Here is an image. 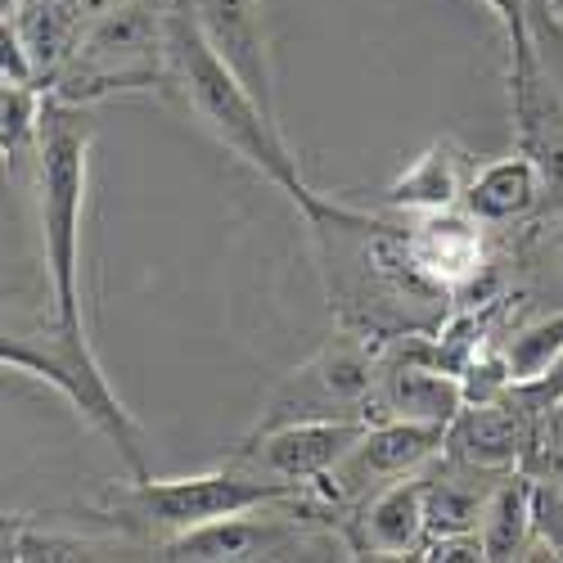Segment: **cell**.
Here are the masks:
<instances>
[{
	"label": "cell",
	"mask_w": 563,
	"mask_h": 563,
	"mask_svg": "<svg viewBox=\"0 0 563 563\" xmlns=\"http://www.w3.org/2000/svg\"><path fill=\"white\" fill-rule=\"evenodd\" d=\"M532 36H537V55H541L550 81L563 96V19L554 10H545L541 0H532Z\"/></svg>",
	"instance_id": "obj_24"
},
{
	"label": "cell",
	"mask_w": 563,
	"mask_h": 563,
	"mask_svg": "<svg viewBox=\"0 0 563 563\" xmlns=\"http://www.w3.org/2000/svg\"><path fill=\"white\" fill-rule=\"evenodd\" d=\"M347 541L356 559H419L429 541L424 468L365 496L347 519Z\"/></svg>",
	"instance_id": "obj_13"
},
{
	"label": "cell",
	"mask_w": 563,
	"mask_h": 563,
	"mask_svg": "<svg viewBox=\"0 0 563 563\" xmlns=\"http://www.w3.org/2000/svg\"><path fill=\"white\" fill-rule=\"evenodd\" d=\"M406 253L433 289L455 298L460 289L478 285V275L487 271V225L464 208L406 217Z\"/></svg>",
	"instance_id": "obj_12"
},
{
	"label": "cell",
	"mask_w": 563,
	"mask_h": 563,
	"mask_svg": "<svg viewBox=\"0 0 563 563\" xmlns=\"http://www.w3.org/2000/svg\"><path fill=\"white\" fill-rule=\"evenodd\" d=\"M545 438V415L519 393L509 388L505 397L492 401H468L446 429V455L492 468V474H509V468H528L532 451Z\"/></svg>",
	"instance_id": "obj_10"
},
{
	"label": "cell",
	"mask_w": 563,
	"mask_h": 563,
	"mask_svg": "<svg viewBox=\"0 0 563 563\" xmlns=\"http://www.w3.org/2000/svg\"><path fill=\"white\" fill-rule=\"evenodd\" d=\"M438 330H419L384 343L379 384L369 397V424L374 419H410V424H438L451 429V419L468 406L464 379L442 365Z\"/></svg>",
	"instance_id": "obj_8"
},
{
	"label": "cell",
	"mask_w": 563,
	"mask_h": 563,
	"mask_svg": "<svg viewBox=\"0 0 563 563\" xmlns=\"http://www.w3.org/2000/svg\"><path fill=\"white\" fill-rule=\"evenodd\" d=\"M81 5H86V14H104L113 5H126V0H81Z\"/></svg>",
	"instance_id": "obj_27"
},
{
	"label": "cell",
	"mask_w": 563,
	"mask_h": 563,
	"mask_svg": "<svg viewBox=\"0 0 563 563\" xmlns=\"http://www.w3.org/2000/svg\"><path fill=\"white\" fill-rule=\"evenodd\" d=\"M180 5L190 10L195 27L230 64V73L275 113V77H271V55H266L262 0H180Z\"/></svg>",
	"instance_id": "obj_14"
},
{
	"label": "cell",
	"mask_w": 563,
	"mask_h": 563,
	"mask_svg": "<svg viewBox=\"0 0 563 563\" xmlns=\"http://www.w3.org/2000/svg\"><path fill=\"white\" fill-rule=\"evenodd\" d=\"M90 150H96V118L86 104H68L45 90L41 135H36V212L45 279H51L55 316L68 324L81 320V221L90 190Z\"/></svg>",
	"instance_id": "obj_3"
},
{
	"label": "cell",
	"mask_w": 563,
	"mask_h": 563,
	"mask_svg": "<svg viewBox=\"0 0 563 563\" xmlns=\"http://www.w3.org/2000/svg\"><path fill=\"white\" fill-rule=\"evenodd\" d=\"M172 90H180L185 109H190L234 158H244L279 195H289L302 217H316L324 208V199L307 185L285 131H279V118L230 73V64L203 41V32L195 27L190 10H185L180 0L172 10Z\"/></svg>",
	"instance_id": "obj_2"
},
{
	"label": "cell",
	"mask_w": 563,
	"mask_h": 563,
	"mask_svg": "<svg viewBox=\"0 0 563 563\" xmlns=\"http://www.w3.org/2000/svg\"><path fill=\"white\" fill-rule=\"evenodd\" d=\"M172 10L176 0H126L90 14L51 96L90 109L113 96L172 90Z\"/></svg>",
	"instance_id": "obj_4"
},
{
	"label": "cell",
	"mask_w": 563,
	"mask_h": 563,
	"mask_svg": "<svg viewBox=\"0 0 563 563\" xmlns=\"http://www.w3.org/2000/svg\"><path fill=\"white\" fill-rule=\"evenodd\" d=\"M478 537L487 559H528L532 550V474L528 468H509L496 478L483 519H478Z\"/></svg>",
	"instance_id": "obj_18"
},
{
	"label": "cell",
	"mask_w": 563,
	"mask_h": 563,
	"mask_svg": "<svg viewBox=\"0 0 563 563\" xmlns=\"http://www.w3.org/2000/svg\"><path fill=\"white\" fill-rule=\"evenodd\" d=\"M545 442H554V446H563V401L545 415Z\"/></svg>",
	"instance_id": "obj_26"
},
{
	"label": "cell",
	"mask_w": 563,
	"mask_h": 563,
	"mask_svg": "<svg viewBox=\"0 0 563 563\" xmlns=\"http://www.w3.org/2000/svg\"><path fill=\"white\" fill-rule=\"evenodd\" d=\"M379 361H384V339H369L361 330L334 334L275 384L253 433L294 424V419H369Z\"/></svg>",
	"instance_id": "obj_7"
},
{
	"label": "cell",
	"mask_w": 563,
	"mask_h": 563,
	"mask_svg": "<svg viewBox=\"0 0 563 563\" xmlns=\"http://www.w3.org/2000/svg\"><path fill=\"white\" fill-rule=\"evenodd\" d=\"M0 361H5V369H19V374H27V379L51 384L86 419V424L122 455L131 478L150 474L145 429L135 424V415L126 410V401L109 384L104 365L96 361V352H90L86 324H68V320L55 316L45 330L5 334V343H0Z\"/></svg>",
	"instance_id": "obj_6"
},
{
	"label": "cell",
	"mask_w": 563,
	"mask_h": 563,
	"mask_svg": "<svg viewBox=\"0 0 563 563\" xmlns=\"http://www.w3.org/2000/svg\"><path fill=\"white\" fill-rule=\"evenodd\" d=\"M483 5H487V14L500 23V32H505V41H509V59L537 51V36H532V0H483Z\"/></svg>",
	"instance_id": "obj_23"
},
{
	"label": "cell",
	"mask_w": 563,
	"mask_h": 563,
	"mask_svg": "<svg viewBox=\"0 0 563 563\" xmlns=\"http://www.w3.org/2000/svg\"><path fill=\"white\" fill-rule=\"evenodd\" d=\"M509 100H514L519 150L541 167L545 208L563 217V96L537 51L509 59Z\"/></svg>",
	"instance_id": "obj_11"
},
{
	"label": "cell",
	"mask_w": 563,
	"mask_h": 563,
	"mask_svg": "<svg viewBox=\"0 0 563 563\" xmlns=\"http://www.w3.org/2000/svg\"><path fill=\"white\" fill-rule=\"evenodd\" d=\"M419 559H429V563H483L487 550H483L478 532H442V537L424 541Z\"/></svg>",
	"instance_id": "obj_25"
},
{
	"label": "cell",
	"mask_w": 563,
	"mask_h": 563,
	"mask_svg": "<svg viewBox=\"0 0 563 563\" xmlns=\"http://www.w3.org/2000/svg\"><path fill=\"white\" fill-rule=\"evenodd\" d=\"M528 559H563V487L532 474V550Z\"/></svg>",
	"instance_id": "obj_22"
},
{
	"label": "cell",
	"mask_w": 563,
	"mask_h": 563,
	"mask_svg": "<svg viewBox=\"0 0 563 563\" xmlns=\"http://www.w3.org/2000/svg\"><path fill=\"white\" fill-rule=\"evenodd\" d=\"M559 356H563V311L541 316V320L523 324V330H514L505 339V361H509V374H514V388L537 384Z\"/></svg>",
	"instance_id": "obj_21"
},
{
	"label": "cell",
	"mask_w": 563,
	"mask_h": 563,
	"mask_svg": "<svg viewBox=\"0 0 563 563\" xmlns=\"http://www.w3.org/2000/svg\"><path fill=\"white\" fill-rule=\"evenodd\" d=\"M460 208L468 217H478L483 225L528 221L537 208H545L541 167L523 150H514L509 158H496V163H478V172H474V180H468Z\"/></svg>",
	"instance_id": "obj_17"
},
{
	"label": "cell",
	"mask_w": 563,
	"mask_h": 563,
	"mask_svg": "<svg viewBox=\"0 0 563 563\" xmlns=\"http://www.w3.org/2000/svg\"><path fill=\"white\" fill-rule=\"evenodd\" d=\"M86 19L90 14H86L81 0H5V19L0 23L14 27L36 86L51 90L77 51Z\"/></svg>",
	"instance_id": "obj_16"
},
{
	"label": "cell",
	"mask_w": 563,
	"mask_h": 563,
	"mask_svg": "<svg viewBox=\"0 0 563 563\" xmlns=\"http://www.w3.org/2000/svg\"><path fill=\"white\" fill-rule=\"evenodd\" d=\"M369 419H294V424H275L262 433H249L225 460H234L249 474L279 483V487H307L324 478L330 468L361 442Z\"/></svg>",
	"instance_id": "obj_9"
},
{
	"label": "cell",
	"mask_w": 563,
	"mask_h": 563,
	"mask_svg": "<svg viewBox=\"0 0 563 563\" xmlns=\"http://www.w3.org/2000/svg\"><path fill=\"white\" fill-rule=\"evenodd\" d=\"M5 563H23V559H51V563H64V559H109V554H131L140 550L135 541L126 537H73V532H55V528H36L32 519L14 514L5 519V545H0Z\"/></svg>",
	"instance_id": "obj_19"
},
{
	"label": "cell",
	"mask_w": 563,
	"mask_h": 563,
	"mask_svg": "<svg viewBox=\"0 0 563 563\" xmlns=\"http://www.w3.org/2000/svg\"><path fill=\"white\" fill-rule=\"evenodd\" d=\"M285 496H294V492L249 474V468H240L234 460H225V464L208 468V474H190V478L145 474V478L118 483L100 500L104 505L100 519H109L126 541L158 554V545L195 532L203 523L230 519V514H244V509L285 500Z\"/></svg>",
	"instance_id": "obj_5"
},
{
	"label": "cell",
	"mask_w": 563,
	"mask_h": 563,
	"mask_svg": "<svg viewBox=\"0 0 563 563\" xmlns=\"http://www.w3.org/2000/svg\"><path fill=\"white\" fill-rule=\"evenodd\" d=\"M478 172V158L468 154L460 140L438 135L424 154H415L384 190V208L397 217H429V212H451L464 203L468 180Z\"/></svg>",
	"instance_id": "obj_15"
},
{
	"label": "cell",
	"mask_w": 563,
	"mask_h": 563,
	"mask_svg": "<svg viewBox=\"0 0 563 563\" xmlns=\"http://www.w3.org/2000/svg\"><path fill=\"white\" fill-rule=\"evenodd\" d=\"M307 225L320 244L330 307H339L347 330L384 343L433 330L438 302H446V294L415 271L406 253V221H384L339 199H324Z\"/></svg>",
	"instance_id": "obj_1"
},
{
	"label": "cell",
	"mask_w": 563,
	"mask_h": 563,
	"mask_svg": "<svg viewBox=\"0 0 563 563\" xmlns=\"http://www.w3.org/2000/svg\"><path fill=\"white\" fill-rule=\"evenodd\" d=\"M45 90L36 81H0V154L5 163H23L36 154Z\"/></svg>",
	"instance_id": "obj_20"
}]
</instances>
